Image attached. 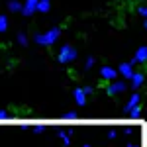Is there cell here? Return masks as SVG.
Masks as SVG:
<instances>
[{
    "instance_id": "obj_1",
    "label": "cell",
    "mask_w": 147,
    "mask_h": 147,
    "mask_svg": "<svg viewBox=\"0 0 147 147\" xmlns=\"http://www.w3.org/2000/svg\"><path fill=\"white\" fill-rule=\"evenodd\" d=\"M61 37V28H51V30H47V32H43V34H35L34 35V41L37 43V45H43V47H49L53 45L57 39Z\"/></svg>"
},
{
    "instance_id": "obj_2",
    "label": "cell",
    "mask_w": 147,
    "mask_h": 147,
    "mask_svg": "<svg viewBox=\"0 0 147 147\" xmlns=\"http://www.w3.org/2000/svg\"><path fill=\"white\" fill-rule=\"evenodd\" d=\"M77 49L73 45H69V43H65V45H61V49H59V53H57V61L61 63V65H69V63H73L75 59H77Z\"/></svg>"
},
{
    "instance_id": "obj_3",
    "label": "cell",
    "mask_w": 147,
    "mask_h": 147,
    "mask_svg": "<svg viewBox=\"0 0 147 147\" xmlns=\"http://www.w3.org/2000/svg\"><path fill=\"white\" fill-rule=\"evenodd\" d=\"M127 90V84H125V80H114V82H110L108 86H106V94L108 96H116V94H122V92Z\"/></svg>"
},
{
    "instance_id": "obj_4",
    "label": "cell",
    "mask_w": 147,
    "mask_h": 147,
    "mask_svg": "<svg viewBox=\"0 0 147 147\" xmlns=\"http://www.w3.org/2000/svg\"><path fill=\"white\" fill-rule=\"evenodd\" d=\"M118 71L114 67H110V65H104V67H100V77L102 80H106V82H114V80H118Z\"/></svg>"
},
{
    "instance_id": "obj_5",
    "label": "cell",
    "mask_w": 147,
    "mask_h": 147,
    "mask_svg": "<svg viewBox=\"0 0 147 147\" xmlns=\"http://www.w3.org/2000/svg\"><path fill=\"white\" fill-rule=\"evenodd\" d=\"M131 65H145L147 63V45H143V47H139L136 51V55H134V59L129 61Z\"/></svg>"
},
{
    "instance_id": "obj_6",
    "label": "cell",
    "mask_w": 147,
    "mask_h": 147,
    "mask_svg": "<svg viewBox=\"0 0 147 147\" xmlns=\"http://www.w3.org/2000/svg\"><path fill=\"white\" fill-rule=\"evenodd\" d=\"M37 4H39V0H26L22 6V14L24 16H34L35 12H37Z\"/></svg>"
},
{
    "instance_id": "obj_7",
    "label": "cell",
    "mask_w": 147,
    "mask_h": 147,
    "mask_svg": "<svg viewBox=\"0 0 147 147\" xmlns=\"http://www.w3.org/2000/svg\"><path fill=\"white\" fill-rule=\"evenodd\" d=\"M139 102H141V96H139L137 92H134V94H131V98L127 100V104L124 106V114H125V116L131 112V110H134L136 106H139Z\"/></svg>"
},
{
    "instance_id": "obj_8",
    "label": "cell",
    "mask_w": 147,
    "mask_h": 147,
    "mask_svg": "<svg viewBox=\"0 0 147 147\" xmlns=\"http://www.w3.org/2000/svg\"><path fill=\"white\" fill-rule=\"evenodd\" d=\"M118 73H120L124 79L129 80L131 77H134V73H136V71H134V65H131V63H122V65L118 67Z\"/></svg>"
},
{
    "instance_id": "obj_9",
    "label": "cell",
    "mask_w": 147,
    "mask_h": 147,
    "mask_svg": "<svg viewBox=\"0 0 147 147\" xmlns=\"http://www.w3.org/2000/svg\"><path fill=\"white\" fill-rule=\"evenodd\" d=\"M143 82H145V73H134V77L129 79V86H131L134 90H137Z\"/></svg>"
},
{
    "instance_id": "obj_10",
    "label": "cell",
    "mask_w": 147,
    "mask_h": 147,
    "mask_svg": "<svg viewBox=\"0 0 147 147\" xmlns=\"http://www.w3.org/2000/svg\"><path fill=\"white\" fill-rule=\"evenodd\" d=\"M73 96H75L77 106H84V104H86V94H84V90H82V88H75Z\"/></svg>"
},
{
    "instance_id": "obj_11",
    "label": "cell",
    "mask_w": 147,
    "mask_h": 147,
    "mask_svg": "<svg viewBox=\"0 0 147 147\" xmlns=\"http://www.w3.org/2000/svg\"><path fill=\"white\" fill-rule=\"evenodd\" d=\"M57 136L63 139V145H65V147H71V134L63 131V129H57Z\"/></svg>"
},
{
    "instance_id": "obj_12",
    "label": "cell",
    "mask_w": 147,
    "mask_h": 147,
    "mask_svg": "<svg viewBox=\"0 0 147 147\" xmlns=\"http://www.w3.org/2000/svg\"><path fill=\"white\" fill-rule=\"evenodd\" d=\"M22 2H20V0H10V2H8V10L10 12H22Z\"/></svg>"
},
{
    "instance_id": "obj_13",
    "label": "cell",
    "mask_w": 147,
    "mask_h": 147,
    "mask_svg": "<svg viewBox=\"0 0 147 147\" xmlns=\"http://www.w3.org/2000/svg\"><path fill=\"white\" fill-rule=\"evenodd\" d=\"M49 8H51V2H49V0H39V4H37V12L45 14V12H49Z\"/></svg>"
},
{
    "instance_id": "obj_14",
    "label": "cell",
    "mask_w": 147,
    "mask_h": 147,
    "mask_svg": "<svg viewBox=\"0 0 147 147\" xmlns=\"http://www.w3.org/2000/svg\"><path fill=\"white\" fill-rule=\"evenodd\" d=\"M6 30H8V18L6 14H0V34H6Z\"/></svg>"
},
{
    "instance_id": "obj_15",
    "label": "cell",
    "mask_w": 147,
    "mask_h": 147,
    "mask_svg": "<svg viewBox=\"0 0 147 147\" xmlns=\"http://www.w3.org/2000/svg\"><path fill=\"white\" fill-rule=\"evenodd\" d=\"M16 39H18V43H20V45H24V47H26V45H28V43H30V39H28V35L24 34V32H20Z\"/></svg>"
},
{
    "instance_id": "obj_16",
    "label": "cell",
    "mask_w": 147,
    "mask_h": 147,
    "mask_svg": "<svg viewBox=\"0 0 147 147\" xmlns=\"http://www.w3.org/2000/svg\"><path fill=\"white\" fill-rule=\"evenodd\" d=\"M127 116H131V120H139V118H141V106H136Z\"/></svg>"
},
{
    "instance_id": "obj_17",
    "label": "cell",
    "mask_w": 147,
    "mask_h": 147,
    "mask_svg": "<svg viewBox=\"0 0 147 147\" xmlns=\"http://www.w3.org/2000/svg\"><path fill=\"white\" fill-rule=\"evenodd\" d=\"M61 118H63V120H77L79 114H77V112H63V114H61Z\"/></svg>"
},
{
    "instance_id": "obj_18",
    "label": "cell",
    "mask_w": 147,
    "mask_h": 147,
    "mask_svg": "<svg viewBox=\"0 0 147 147\" xmlns=\"http://www.w3.org/2000/svg\"><path fill=\"white\" fill-rule=\"evenodd\" d=\"M94 63H96V61H94V57H88V59H86V63H84V69H86V71L92 69V67H94Z\"/></svg>"
},
{
    "instance_id": "obj_19",
    "label": "cell",
    "mask_w": 147,
    "mask_h": 147,
    "mask_svg": "<svg viewBox=\"0 0 147 147\" xmlns=\"http://www.w3.org/2000/svg\"><path fill=\"white\" fill-rule=\"evenodd\" d=\"M137 14H139V16H143V18L147 20V6H139V8H137Z\"/></svg>"
},
{
    "instance_id": "obj_20",
    "label": "cell",
    "mask_w": 147,
    "mask_h": 147,
    "mask_svg": "<svg viewBox=\"0 0 147 147\" xmlns=\"http://www.w3.org/2000/svg\"><path fill=\"white\" fill-rule=\"evenodd\" d=\"M12 116H10V112H6V110H0V120H10Z\"/></svg>"
},
{
    "instance_id": "obj_21",
    "label": "cell",
    "mask_w": 147,
    "mask_h": 147,
    "mask_svg": "<svg viewBox=\"0 0 147 147\" xmlns=\"http://www.w3.org/2000/svg\"><path fill=\"white\" fill-rule=\"evenodd\" d=\"M43 131H45V125H41V124L34 127V134H43Z\"/></svg>"
},
{
    "instance_id": "obj_22",
    "label": "cell",
    "mask_w": 147,
    "mask_h": 147,
    "mask_svg": "<svg viewBox=\"0 0 147 147\" xmlns=\"http://www.w3.org/2000/svg\"><path fill=\"white\" fill-rule=\"evenodd\" d=\"M82 90H84V94H90L94 88H92V86H82Z\"/></svg>"
},
{
    "instance_id": "obj_23",
    "label": "cell",
    "mask_w": 147,
    "mask_h": 147,
    "mask_svg": "<svg viewBox=\"0 0 147 147\" xmlns=\"http://www.w3.org/2000/svg\"><path fill=\"white\" fill-rule=\"evenodd\" d=\"M116 136H118V134H116V129H110V131H108V137H110V139H114Z\"/></svg>"
},
{
    "instance_id": "obj_24",
    "label": "cell",
    "mask_w": 147,
    "mask_h": 147,
    "mask_svg": "<svg viewBox=\"0 0 147 147\" xmlns=\"http://www.w3.org/2000/svg\"><path fill=\"white\" fill-rule=\"evenodd\" d=\"M124 134H125V136H131V134H134V127H125Z\"/></svg>"
},
{
    "instance_id": "obj_25",
    "label": "cell",
    "mask_w": 147,
    "mask_h": 147,
    "mask_svg": "<svg viewBox=\"0 0 147 147\" xmlns=\"http://www.w3.org/2000/svg\"><path fill=\"white\" fill-rule=\"evenodd\" d=\"M125 147H139V145H137V143H127Z\"/></svg>"
},
{
    "instance_id": "obj_26",
    "label": "cell",
    "mask_w": 147,
    "mask_h": 147,
    "mask_svg": "<svg viewBox=\"0 0 147 147\" xmlns=\"http://www.w3.org/2000/svg\"><path fill=\"white\" fill-rule=\"evenodd\" d=\"M143 26H145V30H147V20H145V24H143Z\"/></svg>"
},
{
    "instance_id": "obj_27",
    "label": "cell",
    "mask_w": 147,
    "mask_h": 147,
    "mask_svg": "<svg viewBox=\"0 0 147 147\" xmlns=\"http://www.w3.org/2000/svg\"><path fill=\"white\" fill-rule=\"evenodd\" d=\"M49 2H51V0H49Z\"/></svg>"
}]
</instances>
